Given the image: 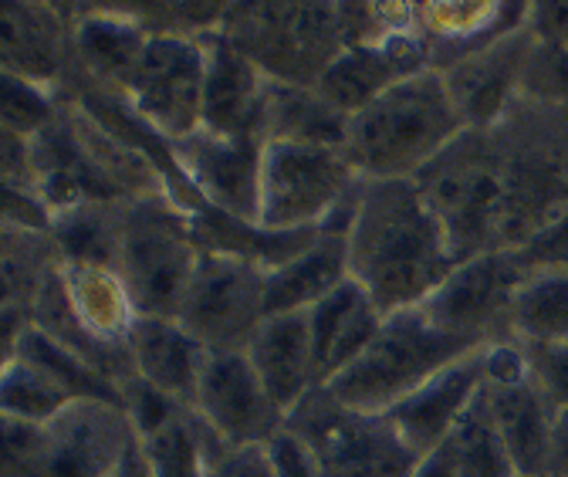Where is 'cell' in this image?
Returning <instances> with one entry per match:
<instances>
[{
	"label": "cell",
	"mask_w": 568,
	"mask_h": 477,
	"mask_svg": "<svg viewBox=\"0 0 568 477\" xmlns=\"http://www.w3.org/2000/svg\"><path fill=\"white\" fill-rule=\"evenodd\" d=\"M345 244L352 282L383 315L419 308L460 264L416 180H363Z\"/></svg>",
	"instance_id": "cell-1"
},
{
	"label": "cell",
	"mask_w": 568,
	"mask_h": 477,
	"mask_svg": "<svg viewBox=\"0 0 568 477\" xmlns=\"http://www.w3.org/2000/svg\"><path fill=\"white\" fill-rule=\"evenodd\" d=\"M467 132L437 68L403 79L348 119L345 160L359 180H416Z\"/></svg>",
	"instance_id": "cell-2"
},
{
	"label": "cell",
	"mask_w": 568,
	"mask_h": 477,
	"mask_svg": "<svg viewBox=\"0 0 568 477\" xmlns=\"http://www.w3.org/2000/svg\"><path fill=\"white\" fill-rule=\"evenodd\" d=\"M261 72L284 85H318L325 68L363 38V4L227 8L217 28Z\"/></svg>",
	"instance_id": "cell-3"
},
{
	"label": "cell",
	"mask_w": 568,
	"mask_h": 477,
	"mask_svg": "<svg viewBox=\"0 0 568 477\" xmlns=\"http://www.w3.org/2000/svg\"><path fill=\"white\" fill-rule=\"evenodd\" d=\"M193 221L166 193H146L122 211L119 278L135 315L180 318L183 298L200 264Z\"/></svg>",
	"instance_id": "cell-4"
},
{
	"label": "cell",
	"mask_w": 568,
	"mask_h": 477,
	"mask_svg": "<svg viewBox=\"0 0 568 477\" xmlns=\"http://www.w3.org/2000/svg\"><path fill=\"white\" fill-rule=\"evenodd\" d=\"M470 353L477 349L434 325L423 308H406L386 315L373 346L325 389L352 410L389 414L396 403Z\"/></svg>",
	"instance_id": "cell-5"
},
{
	"label": "cell",
	"mask_w": 568,
	"mask_h": 477,
	"mask_svg": "<svg viewBox=\"0 0 568 477\" xmlns=\"http://www.w3.org/2000/svg\"><path fill=\"white\" fill-rule=\"evenodd\" d=\"M132 440L122 406L79 399L44 427L4 420L0 477H109Z\"/></svg>",
	"instance_id": "cell-6"
},
{
	"label": "cell",
	"mask_w": 568,
	"mask_h": 477,
	"mask_svg": "<svg viewBox=\"0 0 568 477\" xmlns=\"http://www.w3.org/2000/svg\"><path fill=\"white\" fill-rule=\"evenodd\" d=\"M359 186L363 180L342 150L267 143L257 224L277 234L348 227Z\"/></svg>",
	"instance_id": "cell-7"
},
{
	"label": "cell",
	"mask_w": 568,
	"mask_h": 477,
	"mask_svg": "<svg viewBox=\"0 0 568 477\" xmlns=\"http://www.w3.org/2000/svg\"><path fill=\"white\" fill-rule=\"evenodd\" d=\"M416 186L444 224L457 261L501 251L497 231L508 227L511 180L477 140V132H464L447 153L416 176Z\"/></svg>",
	"instance_id": "cell-8"
},
{
	"label": "cell",
	"mask_w": 568,
	"mask_h": 477,
	"mask_svg": "<svg viewBox=\"0 0 568 477\" xmlns=\"http://www.w3.org/2000/svg\"><path fill=\"white\" fill-rule=\"evenodd\" d=\"M288 430L312 447L322 477H413L419 464L386 414L352 410L325 386L288 414Z\"/></svg>",
	"instance_id": "cell-9"
},
{
	"label": "cell",
	"mask_w": 568,
	"mask_h": 477,
	"mask_svg": "<svg viewBox=\"0 0 568 477\" xmlns=\"http://www.w3.org/2000/svg\"><path fill=\"white\" fill-rule=\"evenodd\" d=\"M206 51L193 34H153L122 89L129 112L163 143H180L203 129Z\"/></svg>",
	"instance_id": "cell-10"
},
{
	"label": "cell",
	"mask_w": 568,
	"mask_h": 477,
	"mask_svg": "<svg viewBox=\"0 0 568 477\" xmlns=\"http://www.w3.org/2000/svg\"><path fill=\"white\" fill-rule=\"evenodd\" d=\"M525 278L528 271L511 247L484 251L464 257L447 275V282L419 308L434 325H440L460 343L487 349L497 343H508L515 295Z\"/></svg>",
	"instance_id": "cell-11"
},
{
	"label": "cell",
	"mask_w": 568,
	"mask_h": 477,
	"mask_svg": "<svg viewBox=\"0 0 568 477\" xmlns=\"http://www.w3.org/2000/svg\"><path fill=\"white\" fill-rule=\"evenodd\" d=\"M267 318V271L234 257L203 251L180 308L183 328L210 353H244Z\"/></svg>",
	"instance_id": "cell-12"
},
{
	"label": "cell",
	"mask_w": 568,
	"mask_h": 477,
	"mask_svg": "<svg viewBox=\"0 0 568 477\" xmlns=\"http://www.w3.org/2000/svg\"><path fill=\"white\" fill-rule=\"evenodd\" d=\"M193 414L227 447H267L288 427V414L271 399L244 353L206 356Z\"/></svg>",
	"instance_id": "cell-13"
},
{
	"label": "cell",
	"mask_w": 568,
	"mask_h": 477,
	"mask_svg": "<svg viewBox=\"0 0 568 477\" xmlns=\"http://www.w3.org/2000/svg\"><path fill=\"white\" fill-rule=\"evenodd\" d=\"M264 146V140H227V135L196 129L186 140L173 143V163L203 207L257 224Z\"/></svg>",
	"instance_id": "cell-14"
},
{
	"label": "cell",
	"mask_w": 568,
	"mask_h": 477,
	"mask_svg": "<svg viewBox=\"0 0 568 477\" xmlns=\"http://www.w3.org/2000/svg\"><path fill=\"white\" fill-rule=\"evenodd\" d=\"M206 79H203V129L227 140L267 143V105L274 79L241 54L217 31L203 34Z\"/></svg>",
	"instance_id": "cell-15"
},
{
	"label": "cell",
	"mask_w": 568,
	"mask_h": 477,
	"mask_svg": "<svg viewBox=\"0 0 568 477\" xmlns=\"http://www.w3.org/2000/svg\"><path fill=\"white\" fill-rule=\"evenodd\" d=\"M430 64V51H426L423 38L413 31L386 34L376 41H363L345 48L318 79V92L348 119L363 112L369 102H376L383 92L399 85L409 75L426 72Z\"/></svg>",
	"instance_id": "cell-16"
},
{
	"label": "cell",
	"mask_w": 568,
	"mask_h": 477,
	"mask_svg": "<svg viewBox=\"0 0 568 477\" xmlns=\"http://www.w3.org/2000/svg\"><path fill=\"white\" fill-rule=\"evenodd\" d=\"M535 38L521 24L518 31L497 38L494 44L467 54L464 61L444 68L447 89L464 115L467 132H480L494 125L505 115L508 102L521 95V72H525V58L531 51Z\"/></svg>",
	"instance_id": "cell-17"
},
{
	"label": "cell",
	"mask_w": 568,
	"mask_h": 477,
	"mask_svg": "<svg viewBox=\"0 0 568 477\" xmlns=\"http://www.w3.org/2000/svg\"><path fill=\"white\" fill-rule=\"evenodd\" d=\"M490 349V346H487ZM487 349H477L444 373H437L430 383H423L416 393H409L403 403H396L386 414L399 437L423 457L434 447H440L460 417L470 410V403L480 396L487 383Z\"/></svg>",
	"instance_id": "cell-18"
},
{
	"label": "cell",
	"mask_w": 568,
	"mask_h": 477,
	"mask_svg": "<svg viewBox=\"0 0 568 477\" xmlns=\"http://www.w3.org/2000/svg\"><path fill=\"white\" fill-rule=\"evenodd\" d=\"M125 353H129L132 376L139 383L153 386L156 393L193 410L196 386H200L210 349L196 343L180 318L139 315L129 328Z\"/></svg>",
	"instance_id": "cell-19"
},
{
	"label": "cell",
	"mask_w": 568,
	"mask_h": 477,
	"mask_svg": "<svg viewBox=\"0 0 568 477\" xmlns=\"http://www.w3.org/2000/svg\"><path fill=\"white\" fill-rule=\"evenodd\" d=\"M308 315L312 332V353H315V373L318 386H328L335 376H342L355 359H359L373 338L379 335L386 315L373 302V295L359 282H345L328 298H322Z\"/></svg>",
	"instance_id": "cell-20"
},
{
	"label": "cell",
	"mask_w": 568,
	"mask_h": 477,
	"mask_svg": "<svg viewBox=\"0 0 568 477\" xmlns=\"http://www.w3.org/2000/svg\"><path fill=\"white\" fill-rule=\"evenodd\" d=\"M254 373L261 376L271 399L284 414H292L295 406L318 389L315 373V353H312V332L308 315H267L261 328L251 335L244 349Z\"/></svg>",
	"instance_id": "cell-21"
},
{
	"label": "cell",
	"mask_w": 568,
	"mask_h": 477,
	"mask_svg": "<svg viewBox=\"0 0 568 477\" xmlns=\"http://www.w3.org/2000/svg\"><path fill=\"white\" fill-rule=\"evenodd\" d=\"M68 44H75V24L51 4H4L0 11V58L4 75L54 89Z\"/></svg>",
	"instance_id": "cell-22"
},
{
	"label": "cell",
	"mask_w": 568,
	"mask_h": 477,
	"mask_svg": "<svg viewBox=\"0 0 568 477\" xmlns=\"http://www.w3.org/2000/svg\"><path fill=\"white\" fill-rule=\"evenodd\" d=\"M525 8L508 4H423L413 8L416 34L430 51V64L437 72L464 61L467 54L494 44L525 24Z\"/></svg>",
	"instance_id": "cell-23"
},
{
	"label": "cell",
	"mask_w": 568,
	"mask_h": 477,
	"mask_svg": "<svg viewBox=\"0 0 568 477\" xmlns=\"http://www.w3.org/2000/svg\"><path fill=\"white\" fill-rule=\"evenodd\" d=\"M345 227H325L302 254L267 271V315H295L315 308L348 282Z\"/></svg>",
	"instance_id": "cell-24"
},
{
	"label": "cell",
	"mask_w": 568,
	"mask_h": 477,
	"mask_svg": "<svg viewBox=\"0 0 568 477\" xmlns=\"http://www.w3.org/2000/svg\"><path fill=\"white\" fill-rule=\"evenodd\" d=\"M153 31L129 11H85L75 21V51L89 72L112 89H125Z\"/></svg>",
	"instance_id": "cell-25"
},
{
	"label": "cell",
	"mask_w": 568,
	"mask_h": 477,
	"mask_svg": "<svg viewBox=\"0 0 568 477\" xmlns=\"http://www.w3.org/2000/svg\"><path fill=\"white\" fill-rule=\"evenodd\" d=\"M61 282H64V295H68L71 308H75L79 322L99 338L102 346L125 353L129 328L139 315L132 308V298L119 278V271L115 267L61 264Z\"/></svg>",
	"instance_id": "cell-26"
},
{
	"label": "cell",
	"mask_w": 568,
	"mask_h": 477,
	"mask_svg": "<svg viewBox=\"0 0 568 477\" xmlns=\"http://www.w3.org/2000/svg\"><path fill=\"white\" fill-rule=\"evenodd\" d=\"M348 115L338 112L315 85L274 82L267 105V143H302L342 150Z\"/></svg>",
	"instance_id": "cell-27"
},
{
	"label": "cell",
	"mask_w": 568,
	"mask_h": 477,
	"mask_svg": "<svg viewBox=\"0 0 568 477\" xmlns=\"http://www.w3.org/2000/svg\"><path fill=\"white\" fill-rule=\"evenodd\" d=\"M51 244L61 264L82 267H115L122 244V214H112L109 203H85L51 224Z\"/></svg>",
	"instance_id": "cell-28"
},
{
	"label": "cell",
	"mask_w": 568,
	"mask_h": 477,
	"mask_svg": "<svg viewBox=\"0 0 568 477\" xmlns=\"http://www.w3.org/2000/svg\"><path fill=\"white\" fill-rule=\"evenodd\" d=\"M71 403H79V396L58 376H51L41 363L28 356H4V379H0L4 420L44 427L54 417H61Z\"/></svg>",
	"instance_id": "cell-29"
},
{
	"label": "cell",
	"mask_w": 568,
	"mask_h": 477,
	"mask_svg": "<svg viewBox=\"0 0 568 477\" xmlns=\"http://www.w3.org/2000/svg\"><path fill=\"white\" fill-rule=\"evenodd\" d=\"M518 343H568V271H528L515 295Z\"/></svg>",
	"instance_id": "cell-30"
},
{
	"label": "cell",
	"mask_w": 568,
	"mask_h": 477,
	"mask_svg": "<svg viewBox=\"0 0 568 477\" xmlns=\"http://www.w3.org/2000/svg\"><path fill=\"white\" fill-rule=\"evenodd\" d=\"M447 444L454 450L460 477H518V470L511 464V454H508L501 434H497V424L490 417L484 389L470 403V410L460 417V424L454 427Z\"/></svg>",
	"instance_id": "cell-31"
},
{
	"label": "cell",
	"mask_w": 568,
	"mask_h": 477,
	"mask_svg": "<svg viewBox=\"0 0 568 477\" xmlns=\"http://www.w3.org/2000/svg\"><path fill=\"white\" fill-rule=\"evenodd\" d=\"M139 444L150 457L153 477H206L210 430L193 410H183L170 424L139 437Z\"/></svg>",
	"instance_id": "cell-32"
},
{
	"label": "cell",
	"mask_w": 568,
	"mask_h": 477,
	"mask_svg": "<svg viewBox=\"0 0 568 477\" xmlns=\"http://www.w3.org/2000/svg\"><path fill=\"white\" fill-rule=\"evenodd\" d=\"M58 122L54 89L24 82L18 75H0V132L38 140Z\"/></svg>",
	"instance_id": "cell-33"
},
{
	"label": "cell",
	"mask_w": 568,
	"mask_h": 477,
	"mask_svg": "<svg viewBox=\"0 0 568 477\" xmlns=\"http://www.w3.org/2000/svg\"><path fill=\"white\" fill-rule=\"evenodd\" d=\"M521 95L548 109L568 112V48L565 44H545V41L531 44L525 58V72H521Z\"/></svg>",
	"instance_id": "cell-34"
},
{
	"label": "cell",
	"mask_w": 568,
	"mask_h": 477,
	"mask_svg": "<svg viewBox=\"0 0 568 477\" xmlns=\"http://www.w3.org/2000/svg\"><path fill=\"white\" fill-rule=\"evenodd\" d=\"M528 376L541 389V396L565 410L568 406V343H521Z\"/></svg>",
	"instance_id": "cell-35"
},
{
	"label": "cell",
	"mask_w": 568,
	"mask_h": 477,
	"mask_svg": "<svg viewBox=\"0 0 568 477\" xmlns=\"http://www.w3.org/2000/svg\"><path fill=\"white\" fill-rule=\"evenodd\" d=\"M525 271H568V207L511 247Z\"/></svg>",
	"instance_id": "cell-36"
},
{
	"label": "cell",
	"mask_w": 568,
	"mask_h": 477,
	"mask_svg": "<svg viewBox=\"0 0 568 477\" xmlns=\"http://www.w3.org/2000/svg\"><path fill=\"white\" fill-rule=\"evenodd\" d=\"M267 460H271V470L274 477H322V467L312 454V447L295 437L288 427H284L267 447H264Z\"/></svg>",
	"instance_id": "cell-37"
},
{
	"label": "cell",
	"mask_w": 568,
	"mask_h": 477,
	"mask_svg": "<svg viewBox=\"0 0 568 477\" xmlns=\"http://www.w3.org/2000/svg\"><path fill=\"white\" fill-rule=\"evenodd\" d=\"M525 28L535 41L568 48V4H528Z\"/></svg>",
	"instance_id": "cell-38"
},
{
	"label": "cell",
	"mask_w": 568,
	"mask_h": 477,
	"mask_svg": "<svg viewBox=\"0 0 568 477\" xmlns=\"http://www.w3.org/2000/svg\"><path fill=\"white\" fill-rule=\"evenodd\" d=\"M548 477H568V406L555 410L551 444H548Z\"/></svg>",
	"instance_id": "cell-39"
},
{
	"label": "cell",
	"mask_w": 568,
	"mask_h": 477,
	"mask_svg": "<svg viewBox=\"0 0 568 477\" xmlns=\"http://www.w3.org/2000/svg\"><path fill=\"white\" fill-rule=\"evenodd\" d=\"M413 477H460L450 444L444 440V444L434 447L430 454H423L419 464H416V470H413Z\"/></svg>",
	"instance_id": "cell-40"
},
{
	"label": "cell",
	"mask_w": 568,
	"mask_h": 477,
	"mask_svg": "<svg viewBox=\"0 0 568 477\" xmlns=\"http://www.w3.org/2000/svg\"><path fill=\"white\" fill-rule=\"evenodd\" d=\"M109 477H153L150 457H146V450H142L139 437L125 447V454H122L119 464L109 470Z\"/></svg>",
	"instance_id": "cell-41"
}]
</instances>
